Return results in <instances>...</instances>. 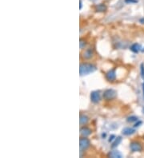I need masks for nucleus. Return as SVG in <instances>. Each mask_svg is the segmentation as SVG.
<instances>
[{
  "label": "nucleus",
  "instance_id": "f257e3e1",
  "mask_svg": "<svg viewBox=\"0 0 144 158\" xmlns=\"http://www.w3.org/2000/svg\"><path fill=\"white\" fill-rule=\"evenodd\" d=\"M96 70V66L91 63H82L79 67V73L81 76L91 74Z\"/></svg>",
  "mask_w": 144,
  "mask_h": 158
},
{
  "label": "nucleus",
  "instance_id": "f03ea898",
  "mask_svg": "<svg viewBox=\"0 0 144 158\" xmlns=\"http://www.w3.org/2000/svg\"><path fill=\"white\" fill-rule=\"evenodd\" d=\"M80 144H79V148H80V152H84L86 150L90 147V142L88 138H87L86 136H82L80 138Z\"/></svg>",
  "mask_w": 144,
  "mask_h": 158
},
{
  "label": "nucleus",
  "instance_id": "7ed1b4c3",
  "mask_svg": "<svg viewBox=\"0 0 144 158\" xmlns=\"http://www.w3.org/2000/svg\"><path fill=\"white\" fill-rule=\"evenodd\" d=\"M116 96H117L116 91L112 90V89H109V90H105L103 93V98L105 100H106V101L113 100V99L116 98Z\"/></svg>",
  "mask_w": 144,
  "mask_h": 158
},
{
  "label": "nucleus",
  "instance_id": "20e7f679",
  "mask_svg": "<svg viewBox=\"0 0 144 158\" xmlns=\"http://www.w3.org/2000/svg\"><path fill=\"white\" fill-rule=\"evenodd\" d=\"M130 149L131 152L136 153V152H141L143 150V146L139 141H132L130 144Z\"/></svg>",
  "mask_w": 144,
  "mask_h": 158
},
{
  "label": "nucleus",
  "instance_id": "39448f33",
  "mask_svg": "<svg viewBox=\"0 0 144 158\" xmlns=\"http://www.w3.org/2000/svg\"><path fill=\"white\" fill-rule=\"evenodd\" d=\"M101 96H100V92L96 90V91H93L90 93V101H92L93 103H98L100 101Z\"/></svg>",
  "mask_w": 144,
  "mask_h": 158
},
{
  "label": "nucleus",
  "instance_id": "423d86ee",
  "mask_svg": "<svg viewBox=\"0 0 144 158\" xmlns=\"http://www.w3.org/2000/svg\"><path fill=\"white\" fill-rule=\"evenodd\" d=\"M105 77H106V80L108 82H112L115 81V79H116V72H115V70L112 69L111 70H109L108 72H106Z\"/></svg>",
  "mask_w": 144,
  "mask_h": 158
},
{
  "label": "nucleus",
  "instance_id": "0eeeda50",
  "mask_svg": "<svg viewBox=\"0 0 144 158\" xmlns=\"http://www.w3.org/2000/svg\"><path fill=\"white\" fill-rule=\"evenodd\" d=\"M92 133V131L90 128H88L87 126H82L80 129V134L82 136H90V134Z\"/></svg>",
  "mask_w": 144,
  "mask_h": 158
},
{
  "label": "nucleus",
  "instance_id": "6e6552de",
  "mask_svg": "<svg viewBox=\"0 0 144 158\" xmlns=\"http://www.w3.org/2000/svg\"><path fill=\"white\" fill-rule=\"evenodd\" d=\"M94 55V50H93L92 48H88L87 50H86L83 54H82V57L84 59H87V60H89L91 57H93Z\"/></svg>",
  "mask_w": 144,
  "mask_h": 158
},
{
  "label": "nucleus",
  "instance_id": "1a4fd4ad",
  "mask_svg": "<svg viewBox=\"0 0 144 158\" xmlns=\"http://www.w3.org/2000/svg\"><path fill=\"white\" fill-rule=\"evenodd\" d=\"M135 129L130 128V127L124 128L122 131V134L125 135V136H130V135H132V134H135Z\"/></svg>",
  "mask_w": 144,
  "mask_h": 158
},
{
  "label": "nucleus",
  "instance_id": "9d476101",
  "mask_svg": "<svg viewBox=\"0 0 144 158\" xmlns=\"http://www.w3.org/2000/svg\"><path fill=\"white\" fill-rule=\"evenodd\" d=\"M109 157L112 158H122V153H120L119 151L118 150H113L111 153H109Z\"/></svg>",
  "mask_w": 144,
  "mask_h": 158
},
{
  "label": "nucleus",
  "instance_id": "9b49d317",
  "mask_svg": "<svg viewBox=\"0 0 144 158\" xmlns=\"http://www.w3.org/2000/svg\"><path fill=\"white\" fill-rule=\"evenodd\" d=\"M89 121V118L86 115H80V119H79V123H80V126H84L87 125V123Z\"/></svg>",
  "mask_w": 144,
  "mask_h": 158
},
{
  "label": "nucleus",
  "instance_id": "f8f14e48",
  "mask_svg": "<svg viewBox=\"0 0 144 158\" xmlns=\"http://www.w3.org/2000/svg\"><path fill=\"white\" fill-rule=\"evenodd\" d=\"M106 10H107V7L103 3L98 4L95 6V11H98V12H105V11H106Z\"/></svg>",
  "mask_w": 144,
  "mask_h": 158
},
{
  "label": "nucleus",
  "instance_id": "ddd939ff",
  "mask_svg": "<svg viewBox=\"0 0 144 158\" xmlns=\"http://www.w3.org/2000/svg\"><path fill=\"white\" fill-rule=\"evenodd\" d=\"M140 50H141V47H140V45L139 43L133 44L131 47V50L135 54H138Z\"/></svg>",
  "mask_w": 144,
  "mask_h": 158
},
{
  "label": "nucleus",
  "instance_id": "4468645a",
  "mask_svg": "<svg viewBox=\"0 0 144 158\" xmlns=\"http://www.w3.org/2000/svg\"><path fill=\"white\" fill-rule=\"evenodd\" d=\"M121 141H122V137H121V136H118V137H116V138L114 139V141L112 143L111 147L115 148L116 146H118V145L120 144V142Z\"/></svg>",
  "mask_w": 144,
  "mask_h": 158
},
{
  "label": "nucleus",
  "instance_id": "2eb2a0df",
  "mask_svg": "<svg viewBox=\"0 0 144 158\" xmlns=\"http://www.w3.org/2000/svg\"><path fill=\"white\" fill-rule=\"evenodd\" d=\"M127 122H135V121H138V117L136 116H131V117H127Z\"/></svg>",
  "mask_w": 144,
  "mask_h": 158
},
{
  "label": "nucleus",
  "instance_id": "dca6fc26",
  "mask_svg": "<svg viewBox=\"0 0 144 158\" xmlns=\"http://www.w3.org/2000/svg\"><path fill=\"white\" fill-rule=\"evenodd\" d=\"M86 45H87V42H86V41L81 38V39H80V41H79V47H80V49L82 50L83 48H85Z\"/></svg>",
  "mask_w": 144,
  "mask_h": 158
},
{
  "label": "nucleus",
  "instance_id": "f3484780",
  "mask_svg": "<svg viewBox=\"0 0 144 158\" xmlns=\"http://www.w3.org/2000/svg\"><path fill=\"white\" fill-rule=\"evenodd\" d=\"M140 73H141V77L144 80V64L142 63L140 65Z\"/></svg>",
  "mask_w": 144,
  "mask_h": 158
},
{
  "label": "nucleus",
  "instance_id": "a211bd4d",
  "mask_svg": "<svg viewBox=\"0 0 144 158\" xmlns=\"http://www.w3.org/2000/svg\"><path fill=\"white\" fill-rule=\"evenodd\" d=\"M125 3L127 4H134L138 3V0H125Z\"/></svg>",
  "mask_w": 144,
  "mask_h": 158
},
{
  "label": "nucleus",
  "instance_id": "6ab92c4d",
  "mask_svg": "<svg viewBox=\"0 0 144 158\" xmlns=\"http://www.w3.org/2000/svg\"><path fill=\"white\" fill-rule=\"evenodd\" d=\"M141 124H142V121H138V122L135 124V126H134V127H135V128H136V127H139V126H140Z\"/></svg>",
  "mask_w": 144,
  "mask_h": 158
},
{
  "label": "nucleus",
  "instance_id": "aec40b11",
  "mask_svg": "<svg viewBox=\"0 0 144 158\" xmlns=\"http://www.w3.org/2000/svg\"><path fill=\"white\" fill-rule=\"evenodd\" d=\"M115 138H116V137H115V136H114V135H111V137H110V139H109V141H110V142L112 141L113 140L114 141V139H115Z\"/></svg>",
  "mask_w": 144,
  "mask_h": 158
},
{
  "label": "nucleus",
  "instance_id": "412c9836",
  "mask_svg": "<svg viewBox=\"0 0 144 158\" xmlns=\"http://www.w3.org/2000/svg\"><path fill=\"white\" fill-rule=\"evenodd\" d=\"M142 87H143V95H144V82L143 83V85H142Z\"/></svg>",
  "mask_w": 144,
  "mask_h": 158
},
{
  "label": "nucleus",
  "instance_id": "4be33fe9",
  "mask_svg": "<svg viewBox=\"0 0 144 158\" xmlns=\"http://www.w3.org/2000/svg\"><path fill=\"white\" fill-rule=\"evenodd\" d=\"M79 8L82 9V0H80V7Z\"/></svg>",
  "mask_w": 144,
  "mask_h": 158
},
{
  "label": "nucleus",
  "instance_id": "5701e85b",
  "mask_svg": "<svg viewBox=\"0 0 144 158\" xmlns=\"http://www.w3.org/2000/svg\"><path fill=\"white\" fill-rule=\"evenodd\" d=\"M140 22H144V19H140Z\"/></svg>",
  "mask_w": 144,
  "mask_h": 158
},
{
  "label": "nucleus",
  "instance_id": "b1692460",
  "mask_svg": "<svg viewBox=\"0 0 144 158\" xmlns=\"http://www.w3.org/2000/svg\"><path fill=\"white\" fill-rule=\"evenodd\" d=\"M90 1H92V2H96L97 0H90Z\"/></svg>",
  "mask_w": 144,
  "mask_h": 158
},
{
  "label": "nucleus",
  "instance_id": "393cba45",
  "mask_svg": "<svg viewBox=\"0 0 144 158\" xmlns=\"http://www.w3.org/2000/svg\"><path fill=\"white\" fill-rule=\"evenodd\" d=\"M143 113H144V107H143Z\"/></svg>",
  "mask_w": 144,
  "mask_h": 158
},
{
  "label": "nucleus",
  "instance_id": "a878e982",
  "mask_svg": "<svg viewBox=\"0 0 144 158\" xmlns=\"http://www.w3.org/2000/svg\"><path fill=\"white\" fill-rule=\"evenodd\" d=\"M143 138H144V137H143Z\"/></svg>",
  "mask_w": 144,
  "mask_h": 158
}]
</instances>
